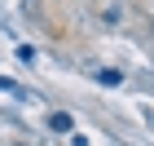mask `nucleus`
Instances as JSON below:
<instances>
[{
  "instance_id": "7ed1b4c3",
  "label": "nucleus",
  "mask_w": 154,
  "mask_h": 146,
  "mask_svg": "<svg viewBox=\"0 0 154 146\" xmlns=\"http://www.w3.org/2000/svg\"><path fill=\"white\" fill-rule=\"evenodd\" d=\"M97 80H101V84H119L123 75H119V71H97Z\"/></svg>"
},
{
  "instance_id": "20e7f679",
  "label": "nucleus",
  "mask_w": 154,
  "mask_h": 146,
  "mask_svg": "<svg viewBox=\"0 0 154 146\" xmlns=\"http://www.w3.org/2000/svg\"><path fill=\"white\" fill-rule=\"evenodd\" d=\"M145 120H150V124H154V111H150V115H145Z\"/></svg>"
},
{
  "instance_id": "f257e3e1",
  "label": "nucleus",
  "mask_w": 154,
  "mask_h": 146,
  "mask_svg": "<svg viewBox=\"0 0 154 146\" xmlns=\"http://www.w3.org/2000/svg\"><path fill=\"white\" fill-rule=\"evenodd\" d=\"M48 128H53V133H71V128H75V115H71V111H53V115H48Z\"/></svg>"
},
{
  "instance_id": "f03ea898",
  "label": "nucleus",
  "mask_w": 154,
  "mask_h": 146,
  "mask_svg": "<svg viewBox=\"0 0 154 146\" xmlns=\"http://www.w3.org/2000/svg\"><path fill=\"white\" fill-rule=\"evenodd\" d=\"M0 93H22V84H18V80H5V75H0Z\"/></svg>"
}]
</instances>
